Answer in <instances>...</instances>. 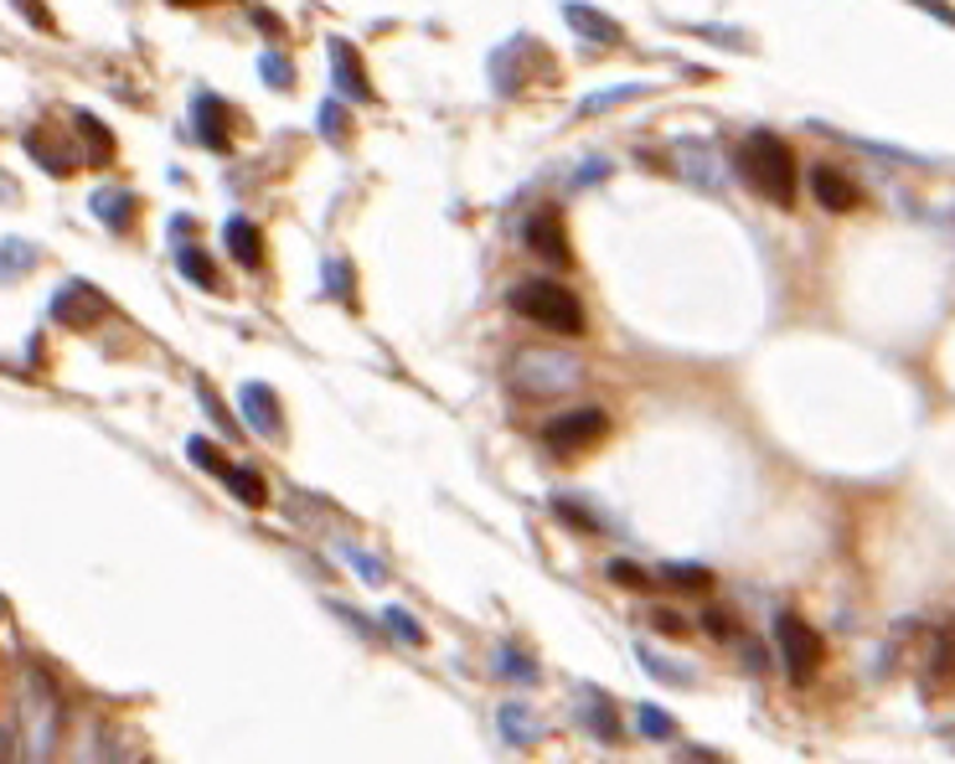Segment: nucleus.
<instances>
[{"label":"nucleus","instance_id":"obj_21","mask_svg":"<svg viewBox=\"0 0 955 764\" xmlns=\"http://www.w3.org/2000/svg\"><path fill=\"white\" fill-rule=\"evenodd\" d=\"M641 729H646V734H657V738H667V734H672V723L661 719L657 707H641Z\"/></svg>","mask_w":955,"mask_h":764},{"label":"nucleus","instance_id":"obj_2","mask_svg":"<svg viewBox=\"0 0 955 764\" xmlns=\"http://www.w3.org/2000/svg\"><path fill=\"white\" fill-rule=\"evenodd\" d=\"M511 310L532 320V326L552 330V336H583V305L568 285H552V279H527L517 295H511Z\"/></svg>","mask_w":955,"mask_h":764},{"label":"nucleus","instance_id":"obj_20","mask_svg":"<svg viewBox=\"0 0 955 764\" xmlns=\"http://www.w3.org/2000/svg\"><path fill=\"white\" fill-rule=\"evenodd\" d=\"M202 408H207L212 419H217V429H223V435H227V439L238 435V424L227 419V408H223V404H217V398H212V393H207V388H202Z\"/></svg>","mask_w":955,"mask_h":764},{"label":"nucleus","instance_id":"obj_15","mask_svg":"<svg viewBox=\"0 0 955 764\" xmlns=\"http://www.w3.org/2000/svg\"><path fill=\"white\" fill-rule=\"evenodd\" d=\"M130 207H135V202H130L124 192H99V196H93V212H99L109 227H124V223H130Z\"/></svg>","mask_w":955,"mask_h":764},{"label":"nucleus","instance_id":"obj_16","mask_svg":"<svg viewBox=\"0 0 955 764\" xmlns=\"http://www.w3.org/2000/svg\"><path fill=\"white\" fill-rule=\"evenodd\" d=\"M176 264H181V274H186V279H196V285H202V289H212V285H217V274L207 269V258H202V248H181V254H176Z\"/></svg>","mask_w":955,"mask_h":764},{"label":"nucleus","instance_id":"obj_4","mask_svg":"<svg viewBox=\"0 0 955 764\" xmlns=\"http://www.w3.org/2000/svg\"><path fill=\"white\" fill-rule=\"evenodd\" d=\"M21 719H27V764H47L52 738H58V697L47 687L42 672H27V697H21Z\"/></svg>","mask_w":955,"mask_h":764},{"label":"nucleus","instance_id":"obj_12","mask_svg":"<svg viewBox=\"0 0 955 764\" xmlns=\"http://www.w3.org/2000/svg\"><path fill=\"white\" fill-rule=\"evenodd\" d=\"M196 130H202V145L227 151V120H223V109H217V99H196Z\"/></svg>","mask_w":955,"mask_h":764},{"label":"nucleus","instance_id":"obj_7","mask_svg":"<svg viewBox=\"0 0 955 764\" xmlns=\"http://www.w3.org/2000/svg\"><path fill=\"white\" fill-rule=\"evenodd\" d=\"M811 196H816L826 212H852L857 207V186H852L842 171H832V165H816V171H811Z\"/></svg>","mask_w":955,"mask_h":764},{"label":"nucleus","instance_id":"obj_18","mask_svg":"<svg viewBox=\"0 0 955 764\" xmlns=\"http://www.w3.org/2000/svg\"><path fill=\"white\" fill-rule=\"evenodd\" d=\"M610 579H620L626 589H651L646 569H636V563H626V558H614V563H610Z\"/></svg>","mask_w":955,"mask_h":764},{"label":"nucleus","instance_id":"obj_9","mask_svg":"<svg viewBox=\"0 0 955 764\" xmlns=\"http://www.w3.org/2000/svg\"><path fill=\"white\" fill-rule=\"evenodd\" d=\"M243 414H248V424H254L258 435H270V439H280V435H284V424H280V404H274V393H270V388H258V383H248V388H243Z\"/></svg>","mask_w":955,"mask_h":764},{"label":"nucleus","instance_id":"obj_19","mask_svg":"<svg viewBox=\"0 0 955 764\" xmlns=\"http://www.w3.org/2000/svg\"><path fill=\"white\" fill-rule=\"evenodd\" d=\"M388 625L398 630V635H404L408 645H418V641H424V630H418V625H414V614H404V610H388Z\"/></svg>","mask_w":955,"mask_h":764},{"label":"nucleus","instance_id":"obj_14","mask_svg":"<svg viewBox=\"0 0 955 764\" xmlns=\"http://www.w3.org/2000/svg\"><path fill=\"white\" fill-rule=\"evenodd\" d=\"M331 47H336V73H342V83H352L357 99H373V89H367V78H362V68H357V52L346 42H331Z\"/></svg>","mask_w":955,"mask_h":764},{"label":"nucleus","instance_id":"obj_1","mask_svg":"<svg viewBox=\"0 0 955 764\" xmlns=\"http://www.w3.org/2000/svg\"><path fill=\"white\" fill-rule=\"evenodd\" d=\"M739 171H744V181L754 192L780 202V207H791L795 202V155H791V145L780 135H770V130H760V135H749L744 145H739Z\"/></svg>","mask_w":955,"mask_h":764},{"label":"nucleus","instance_id":"obj_23","mask_svg":"<svg viewBox=\"0 0 955 764\" xmlns=\"http://www.w3.org/2000/svg\"><path fill=\"white\" fill-rule=\"evenodd\" d=\"M264 73H270L280 89H289V62H284V58H264Z\"/></svg>","mask_w":955,"mask_h":764},{"label":"nucleus","instance_id":"obj_11","mask_svg":"<svg viewBox=\"0 0 955 764\" xmlns=\"http://www.w3.org/2000/svg\"><path fill=\"white\" fill-rule=\"evenodd\" d=\"M227 248H233V258H238L243 269H258V258H264V238H258L254 223H243V217H233V223L223 227Z\"/></svg>","mask_w":955,"mask_h":764},{"label":"nucleus","instance_id":"obj_3","mask_svg":"<svg viewBox=\"0 0 955 764\" xmlns=\"http://www.w3.org/2000/svg\"><path fill=\"white\" fill-rule=\"evenodd\" d=\"M579 373L583 367L568 352H522L511 361V388L527 393V398H558L579 383Z\"/></svg>","mask_w":955,"mask_h":764},{"label":"nucleus","instance_id":"obj_8","mask_svg":"<svg viewBox=\"0 0 955 764\" xmlns=\"http://www.w3.org/2000/svg\"><path fill=\"white\" fill-rule=\"evenodd\" d=\"M99 310H104V300H99V289H89V285H62V295L52 300V315H58L62 326H89Z\"/></svg>","mask_w":955,"mask_h":764},{"label":"nucleus","instance_id":"obj_6","mask_svg":"<svg viewBox=\"0 0 955 764\" xmlns=\"http://www.w3.org/2000/svg\"><path fill=\"white\" fill-rule=\"evenodd\" d=\"M605 429H610L605 408H573V414H563V419L548 424V445L552 450H563V455H579V450H589Z\"/></svg>","mask_w":955,"mask_h":764},{"label":"nucleus","instance_id":"obj_5","mask_svg":"<svg viewBox=\"0 0 955 764\" xmlns=\"http://www.w3.org/2000/svg\"><path fill=\"white\" fill-rule=\"evenodd\" d=\"M775 635H780V651H785V666H791L795 682H811L821 666V656H826V645H821V635L801 620V614H780L775 620Z\"/></svg>","mask_w":955,"mask_h":764},{"label":"nucleus","instance_id":"obj_26","mask_svg":"<svg viewBox=\"0 0 955 764\" xmlns=\"http://www.w3.org/2000/svg\"><path fill=\"white\" fill-rule=\"evenodd\" d=\"M321 124H326V135H342V114H336V109H326V114H321Z\"/></svg>","mask_w":955,"mask_h":764},{"label":"nucleus","instance_id":"obj_24","mask_svg":"<svg viewBox=\"0 0 955 764\" xmlns=\"http://www.w3.org/2000/svg\"><path fill=\"white\" fill-rule=\"evenodd\" d=\"M657 630L661 635H682V620L677 614H657Z\"/></svg>","mask_w":955,"mask_h":764},{"label":"nucleus","instance_id":"obj_17","mask_svg":"<svg viewBox=\"0 0 955 764\" xmlns=\"http://www.w3.org/2000/svg\"><path fill=\"white\" fill-rule=\"evenodd\" d=\"M935 672L955 676V620L941 630V641H935Z\"/></svg>","mask_w":955,"mask_h":764},{"label":"nucleus","instance_id":"obj_22","mask_svg":"<svg viewBox=\"0 0 955 764\" xmlns=\"http://www.w3.org/2000/svg\"><path fill=\"white\" fill-rule=\"evenodd\" d=\"M667 579H672V584H682V589H702V584H708V573H702V569H667Z\"/></svg>","mask_w":955,"mask_h":764},{"label":"nucleus","instance_id":"obj_27","mask_svg":"<svg viewBox=\"0 0 955 764\" xmlns=\"http://www.w3.org/2000/svg\"><path fill=\"white\" fill-rule=\"evenodd\" d=\"M0 610H6V604H0Z\"/></svg>","mask_w":955,"mask_h":764},{"label":"nucleus","instance_id":"obj_13","mask_svg":"<svg viewBox=\"0 0 955 764\" xmlns=\"http://www.w3.org/2000/svg\"><path fill=\"white\" fill-rule=\"evenodd\" d=\"M223 480L233 486V496H238L243 507H264V501H270V486H264V476H254V470H243V465H227Z\"/></svg>","mask_w":955,"mask_h":764},{"label":"nucleus","instance_id":"obj_10","mask_svg":"<svg viewBox=\"0 0 955 764\" xmlns=\"http://www.w3.org/2000/svg\"><path fill=\"white\" fill-rule=\"evenodd\" d=\"M527 243H532L542 258H558V264H568V258H573V254H568L563 227H558V217H552V212H538V217L527 223Z\"/></svg>","mask_w":955,"mask_h":764},{"label":"nucleus","instance_id":"obj_25","mask_svg":"<svg viewBox=\"0 0 955 764\" xmlns=\"http://www.w3.org/2000/svg\"><path fill=\"white\" fill-rule=\"evenodd\" d=\"M702 625L713 630V635H729V614H718V610H713V614H708V620H702Z\"/></svg>","mask_w":955,"mask_h":764}]
</instances>
